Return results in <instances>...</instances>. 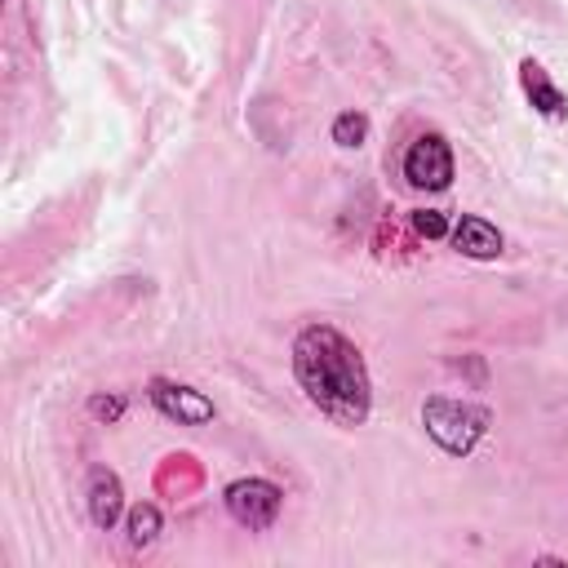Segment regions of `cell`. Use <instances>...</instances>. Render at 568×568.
<instances>
[{"instance_id": "cell-1", "label": "cell", "mask_w": 568, "mask_h": 568, "mask_svg": "<svg viewBox=\"0 0 568 568\" xmlns=\"http://www.w3.org/2000/svg\"><path fill=\"white\" fill-rule=\"evenodd\" d=\"M293 373H297V386L306 390V399L337 426H359L368 417L373 386H368L364 355L337 328L306 324L293 337Z\"/></svg>"}, {"instance_id": "cell-2", "label": "cell", "mask_w": 568, "mask_h": 568, "mask_svg": "<svg viewBox=\"0 0 568 568\" xmlns=\"http://www.w3.org/2000/svg\"><path fill=\"white\" fill-rule=\"evenodd\" d=\"M422 426H426V435H430L444 453L466 457V453L484 439V430H488V413H484L479 404H462V399L435 395V399L422 404Z\"/></svg>"}, {"instance_id": "cell-3", "label": "cell", "mask_w": 568, "mask_h": 568, "mask_svg": "<svg viewBox=\"0 0 568 568\" xmlns=\"http://www.w3.org/2000/svg\"><path fill=\"white\" fill-rule=\"evenodd\" d=\"M280 501H284V493L271 479H235V484H226V510H231V519L244 524V528H253V532H262V528L275 524Z\"/></svg>"}, {"instance_id": "cell-4", "label": "cell", "mask_w": 568, "mask_h": 568, "mask_svg": "<svg viewBox=\"0 0 568 568\" xmlns=\"http://www.w3.org/2000/svg\"><path fill=\"white\" fill-rule=\"evenodd\" d=\"M404 178L422 191H444L453 182V151L439 133H422L404 155Z\"/></svg>"}, {"instance_id": "cell-5", "label": "cell", "mask_w": 568, "mask_h": 568, "mask_svg": "<svg viewBox=\"0 0 568 568\" xmlns=\"http://www.w3.org/2000/svg\"><path fill=\"white\" fill-rule=\"evenodd\" d=\"M151 404H155L169 422H182V426H204V422H213V399L200 395L195 386H178V382L155 377V382H151Z\"/></svg>"}, {"instance_id": "cell-6", "label": "cell", "mask_w": 568, "mask_h": 568, "mask_svg": "<svg viewBox=\"0 0 568 568\" xmlns=\"http://www.w3.org/2000/svg\"><path fill=\"white\" fill-rule=\"evenodd\" d=\"M120 510H124V488H120V479H115L106 466H93V470H89V519H93L98 528H115Z\"/></svg>"}, {"instance_id": "cell-7", "label": "cell", "mask_w": 568, "mask_h": 568, "mask_svg": "<svg viewBox=\"0 0 568 568\" xmlns=\"http://www.w3.org/2000/svg\"><path fill=\"white\" fill-rule=\"evenodd\" d=\"M453 244H457V253L488 262V257L501 253V231H497L493 222H484V217H462V222L453 226Z\"/></svg>"}, {"instance_id": "cell-8", "label": "cell", "mask_w": 568, "mask_h": 568, "mask_svg": "<svg viewBox=\"0 0 568 568\" xmlns=\"http://www.w3.org/2000/svg\"><path fill=\"white\" fill-rule=\"evenodd\" d=\"M519 84H524V93L532 98V106H537L541 115H564V111H568V106H564V93L550 84L546 67H537L532 58L519 67Z\"/></svg>"}, {"instance_id": "cell-9", "label": "cell", "mask_w": 568, "mask_h": 568, "mask_svg": "<svg viewBox=\"0 0 568 568\" xmlns=\"http://www.w3.org/2000/svg\"><path fill=\"white\" fill-rule=\"evenodd\" d=\"M155 532H160V510H155L151 501L133 506V510H129V541H133V546H151Z\"/></svg>"}, {"instance_id": "cell-10", "label": "cell", "mask_w": 568, "mask_h": 568, "mask_svg": "<svg viewBox=\"0 0 568 568\" xmlns=\"http://www.w3.org/2000/svg\"><path fill=\"white\" fill-rule=\"evenodd\" d=\"M364 133H368V120H364L359 111H346V115L333 120V142H337V146H359Z\"/></svg>"}, {"instance_id": "cell-11", "label": "cell", "mask_w": 568, "mask_h": 568, "mask_svg": "<svg viewBox=\"0 0 568 568\" xmlns=\"http://www.w3.org/2000/svg\"><path fill=\"white\" fill-rule=\"evenodd\" d=\"M413 231L426 235V240H439V235H448V222H444V213H435V209H417V213H413Z\"/></svg>"}, {"instance_id": "cell-12", "label": "cell", "mask_w": 568, "mask_h": 568, "mask_svg": "<svg viewBox=\"0 0 568 568\" xmlns=\"http://www.w3.org/2000/svg\"><path fill=\"white\" fill-rule=\"evenodd\" d=\"M89 413L111 422V417H120V413H124V399H120V395H93V399H89Z\"/></svg>"}]
</instances>
